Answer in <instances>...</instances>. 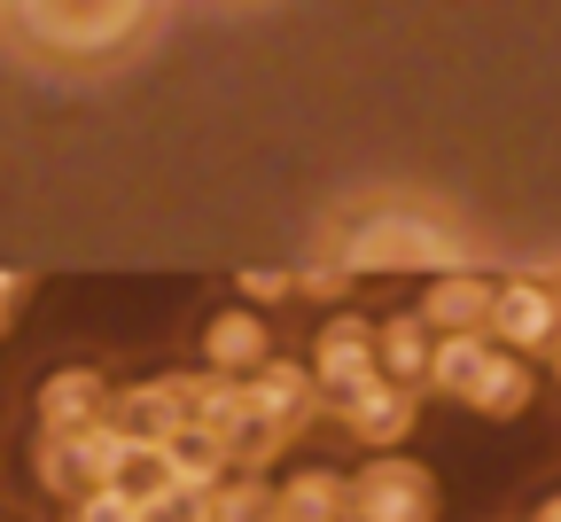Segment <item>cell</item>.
<instances>
[{
  "instance_id": "7",
  "label": "cell",
  "mask_w": 561,
  "mask_h": 522,
  "mask_svg": "<svg viewBox=\"0 0 561 522\" xmlns=\"http://www.w3.org/2000/svg\"><path fill=\"white\" fill-rule=\"evenodd\" d=\"M328 406H335V421L359 436V444L390 453V444L413 429V413H421V390H405V383H390V375H367V383H351V390L328 398Z\"/></svg>"
},
{
  "instance_id": "13",
  "label": "cell",
  "mask_w": 561,
  "mask_h": 522,
  "mask_svg": "<svg viewBox=\"0 0 561 522\" xmlns=\"http://www.w3.org/2000/svg\"><path fill=\"white\" fill-rule=\"evenodd\" d=\"M203 359H210V375H250V366H265V359H273V336H265L257 305L210 320V328H203Z\"/></svg>"
},
{
  "instance_id": "6",
  "label": "cell",
  "mask_w": 561,
  "mask_h": 522,
  "mask_svg": "<svg viewBox=\"0 0 561 522\" xmlns=\"http://www.w3.org/2000/svg\"><path fill=\"white\" fill-rule=\"evenodd\" d=\"M242 390H250V413H257L280 444H289V436L320 413V383H312L305 359H265V366H250Z\"/></svg>"
},
{
  "instance_id": "1",
  "label": "cell",
  "mask_w": 561,
  "mask_h": 522,
  "mask_svg": "<svg viewBox=\"0 0 561 522\" xmlns=\"http://www.w3.org/2000/svg\"><path fill=\"white\" fill-rule=\"evenodd\" d=\"M172 0H0V32L47 70H117L149 47Z\"/></svg>"
},
{
  "instance_id": "10",
  "label": "cell",
  "mask_w": 561,
  "mask_h": 522,
  "mask_svg": "<svg viewBox=\"0 0 561 522\" xmlns=\"http://www.w3.org/2000/svg\"><path fill=\"white\" fill-rule=\"evenodd\" d=\"M110 421H117L133 444H172V436L187 429L180 375H164V383H140V390H110Z\"/></svg>"
},
{
  "instance_id": "19",
  "label": "cell",
  "mask_w": 561,
  "mask_h": 522,
  "mask_svg": "<svg viewBox=\"0 0 561 522\" xmlns=\"http://www.w3.org/2000/svg\"><path fill=\"white\" fill-rule=\"evenodd\" d=\"M297 296V273H242V305H280Z\"/></svg>"
},
{
  "instance_id": "5",
  "label": "cell",
  "mask_w": 561,
  "mask_h": 522,
  "mask_svg": "<svg viewBox=\"0 0 561 522\" xmlns=\"http://www.w3.org/2000/svg\"><path fill=\"white\" fill-rule=\"evenodd\" d=\"M483 336H500L515 359L553 351V336H561V288H553V281H491V320H483Z\"/></svg>"
},
{
  "instance_id": "17",
  "label": "cell",
  "mask_w": 561,
  "mask_h": 522,
  "mask_svg": "<svg viewBox=\"0 0 561 522\" xmlns=\"http://www.w3.org/2000/svg\"><path fill=\"white\" fill-rule=\"evenodd\" d=\"M265 499H273V491H265L257 476H242V468H227L219 484H210V491H203V514H210V522H265Z\"/></svg>"
},
{
  "instance_id": "22",
  "label": "cell",
  "mask_w": 561,
  "mask_h": 522,
  "mask_svg": "<svg viewBox=\"0 0 561 522\" xmlns=\"http://www.w3.org/2000/svg\"><path fill=\"white\" fill-rule=\"evenodd\" d=\"M530 522H561V491H553V499H546V507H538Z\"/></svg>"
},
{
  "instance_id": "9",
  "label": "cell",
  "mask_w": 561,
  "mask_h": 522,
  "mask_svg": "<svg viewBox=\"0 0 561 522\" xmlns=\"http://www.w3.org/2000/svg\"><path fill=\"white\" fill-rule=\"evenodd\" d=\"M375 375V320H328L312 343V383L320 398H343L351 383Z\"/></svg>"
},
{
  "instance_id": "23",
  "label": "cell",
  "mask_w": 561,
  "mask_h": 522,
  "mask_svg": "<svg viewBox=\"0 0 561 522\" xmlns=\"http://www.w3.org/2000/svg\"><path fill=\"white\" fill-rule=\"evenodd\" d=\"M553 375H561V336H553Z\"/></svg>"
},
{
  "instance_id": "3",
  "label": "cell",
  "mask_w": 561,
  "mask_h": 522,
  "mask_svg": "<svg viewBox=\"0 0 561 522\" xmlns=\"http://www.w3.org/2000/svg\"><path fill=\"white\" fill-rule=\"evenodd\" d=\"M125 453H133V436H125L117 421L70 429V436H39V484H47L55 499H87V491L117 484Z\"/></svg>"
},
{
  "instance_id": "24",
  "label": "cell",
  "mask_w": 561,
  "mask_h": 522,
  "mask_svg": "<svg viewBox=\"0 0 561 522\" xmlns=\"http://www.w3.org/2000/svg\"><path fill=\"white\" fill-rule=\"evenodd\" d=\"M343 522H351V514H343Z\"/></svg>"
},
{
  "instance_id": "4",
  "label": "cell",
  "mask_w": 561,
  "mask_h": 522,
  "mask_svg": "<svg viewBox=\"0 0 561 522\" xmlns=\"http://www.w3.org/2000/svg\"><path fill=\"white\" fill-rule=\"evenodd\" d=\"M343 491L351 522H437V476L405 453H375L359 476H343Z\"/></svg>"
},
{
  "instance_id": "8",
  "label": "cell",
  "mask_w": 561,
  "mask_h": 522,
  "mask_svg": "<svg viewBox=\"0 0 561 522\" xmlns=\"http://www.w3.org/2000/svg\"><path fill=\"white\" fill-rule=\"evenodd\" d=\"M94 421H110V383L94 366H62V375L39 383V436H70Z\"/></svg>"
},
{
  "instance_id": "21",
  "label": "cell",
  "mask_w": 561,
  "mask_h": 522,
  "mask_svg": "<svg viewBox=\"0 0 561 522\" xmlns=\"http://www.w3.org/2000/svg\"><path fill=\"white\" fill-rule=\"evenodd\" d=\"M24 296H32V281H24V273H0V328L16 320V305H24Z\"/></svg>"
},
{
  "instance_id": "14",
  "label": "cell",
  "mask_w": 561,
  "mask_h": 522,
  "mask_svg": "<svg viewBox=\"0 0 561 522\" xmlns=\"http://www.w3.org/2000/svg\"><path fill=\"white\" fill-rule=\"evenodd\" d=\"M343 514H351V491L328 468H305L265 499V522H343Z\"/></svg>"
},
{
  "instance_id": "11",
  "label": "cell",
  "mask_w": 561,
  "mask_h": 522,
  "mask_svg": "<svg viewBox=\"0 0 561 522\" xmlns=\"http://www.w3.org/2000/svg\"><path fill=\"white\" fill-rule=\"evenodd\" d=\"M530 398H538L530 366H523L515 351H500V343H491V351L476 359V375L460 383V406H476V413H491V421H515V413H530Z\"/></svg>"
},
{
  "instance_id": "18",
  "label": "cell",
  "mask_w": 561,
  "mask_h": 522,
  "mask_svg": "<svg viewBox=\"0 0 561 522\" xmlns=\"http://www.w3.org/2000/svg\"><path fill=\"white\" fill-rule=\"evenodd\" d=\"M70 522H157V514H140L117 484H102V491H87V499H70Z\"/></svg>"
},
{
  "instance_id": "12",
  "label": "cell",
  "mask_w": 561,
  "mask_h": 522,
  "mask_svg": "<svg viewBox=\"0 0 561 522\" xmlns=\"http://www.w3.org/2000/svg\"><path fill=\"white\" fill-rule=\"evenodd\" d=\"M491 320V281L483 273H437L421 296V328L430 336H483Z\"/></svg>"
},
{
  "instance_id": "15",
  "label": "cell",
  "mask_w": 561,
  "mask_h": 522,
  "mask_svg": "<svg viewBox=\"0 0 561 522\" xmlns=\"http://www.w3.org/2000/svg\"><path fill=\"white\" fill-rule=\"evenodd\" d=\"M421 366H430V328H421V313H398L375 328V375L421 390Z\"/></svg>"
},
{
  "instance_id": "2",
  "label": "cell",
  "mask_w": 561,
  "mask_h": 522,
  "mask_svg": "<svg viewBox=\"0 0 561 522\" xmlns=\"http://www.w3.org/2000/svg\"><path fill=\"white\" fill-rule=\"evenodd\" d=\"M335 265L343 273H445V265H468V242L445 218L390 203V211H367L335 235Z\"/></svg>"
},
{
  "instance_id": "16",
  "label": "cell",
  "mask_w": 561,
  "mask_h": 522,
  "mask_svg": "<svg viewBox=\"0 0 561 522\" xmlns=\"http://www.w3.org/2000/svg\"><path fill=\"white\" fill-rule=\"evenodd\" d=\"M491 351V336H430V366H421V390H453L476 375V359Z\"/></svg>"
},
{
  "instance_id": "20",
  "label": "cell",
  "mask_w": 561,
  "mask_h": 522,
  "mask_svg": "<svg viewBox=\"0 0 561 522\" xmlns=\"http://www.w3.org/2000/svg\"><path fill=\"white\" fill-rule=\"evenodd\" d=\"M343 265H312V273H297V296H343Z\"/></svg>"
}]
</instances>
